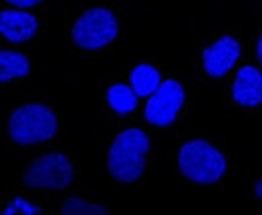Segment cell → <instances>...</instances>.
Masks as SVG:
<instances>
[{
    "instance_id": "obj_1",
    "label": "cell",
    "mask_w": 262,
    "mask_h": 215,
    "mask_svg": "<svg viewBox=\"0 0 262 215\" xmlns=\"http://www.w3.org/2000/svg\"><path fill=\"white\" fill-rule=\"evenodd\" d=\"M149 153V137L141 129L121 131L107 151V169L119 183H133L145 171V157Z\"/></svg>"
},
{
    "instance_id": "obj_2",
    "label": "cell",
    "mask_w": 262,
    "mask_h": 215,
    "mask_svg": "<svg viewBox=\"0 0 262 215\" xmlns=\"http://www.w3.org/2000/svg\"><path fill=\"white\" fill-rule=\"evenodd\" d=\"M180 173L198 185L218 183L226 173V157L206 139H190L178 151Z\"/></svg>"
},
{
    "instance_id": "obj_3",
    "label": "cell",
    "mask_w": 262,
    "mask_h": 215,
    "mask_svg": "<svg viewBox=\"0 0 262 215\" xmlns=\"http://www.w3.org/2000/svg\"><path fill=\"white\" fill-rule=\"evenodd\" d=\"M59 131V119L47 105L27 103L8 117V137L16 145H38L51 141Z\"/></svg>"
},
{
    "instance_id": "obj_4",
    "label": "cell",
    "mask_w": 262,
    "mask_h": 215,
    "mask_svg": "<svg viewBox=\"0 0 262 215\" xmlns=\"http://www.w3.org/2000/svg\"><path fill=\"white\" fill-rule=\"evenodd\" d=\"M119 25L111 10L89 8L73 25V42L83 51H99L117 38Z\"/></svg>"
},
{
    "instance_id": "obj_5",
    "label": "cell",
    "mask_w": 262,
    "mask_h": 215,
    "mask_svg": "<svg viewBox=\"0 0 262 215\" xmlns=\"http://www.w3.org/2000/svg\"><path fill=\"white\" fill-rule=\"evenodd\" d=\"M75 167L65 153H45L27 167L23 173V183L33 189L63 191L73 183Z\"/></svg>"
},
{
    "instance_id": "obj_6",
    "label": "cell",
    "mask_w": 262,
    "mask_h": 215,
    "mask_svg": "<svg viewBox=\"0 0 262 215\" xmlns=\"http://www.w3.org/2000/svg\"><path fill=\"white\" fill-rule=\"evenodd\" d=\"M186 92L176 79H167L145 103V121L156 127H169L178 119V113L184 105Z\"/></svg>"
},
{
    "instance_id": "obj_7",
    "label": "cell",
    "mask_w": 262,
    "mask_h": 215,
    "mask_svg": "<svg viewBox=\"0 0 262 215\" xmlns=\"http://www.w3.org/2000/svg\"><path fill=\"white\" fill-rule=\"evenodd\" d=\"M238 57H240V42L234 36L224 34L202 51V64L210 77L220 79L232 70Z\"/></svg>"
},
{
    "instance_id": "obj_8",
    "label": "cell",
    "mask_w": 262,
    "mask_h": 215,
    "mask_svg": "<svg viewBox=\"0 0 262 215\" xmlns=\"http://www.w3.org/2000/svg\"><path fill=\"white\" fill-rule=\"evenodd\" d=\"M232 99L240 107L262 105V70H258L252 64L240 66L232 83Z\"/></svg>"
},
{
    "instance_id": "obj_9",
    "label": "cell",
    "mask_w": 262,
    "mask_h": 215,
    "mask_svg": "<svg viewBox=\"0 0 262 215\" xmlns=\"http://www.w3.org/2000/svg\"><path fill=\"white\" fill-rule=\"evenodd\" d=\"M38 31L36 16L27 10H2L0 12V32L2 36L12 42L20 44L31 40Z\"/></svg>"
},
{
    "instance_id": "obj_10",
    "label": "cell",
    "mask_w": 262,
    "mask_h": 215,
    "mask_svg": "<svg viewBox=\"0 0 262 215\" xmlns=\"http://www.w3.org/2000/svg\"><path fill=\"white\" fill-rule=\"evenodd\" d=\"M162 75L154 64H137L133 66L129 73V85L133 91L137 92V97H151L154 92L162 87Z\"/></svg>"
},
{
    "instance_id": "obj_11",
    "label": "cell",
    "mask_w": 262,
    "mask_h": 215,
    "mask_svg": "<svg viewBox=\"0 0 262 215\" xmlns=\"http://www.w3.org/2000/svg\"><path fill=\"white\" fill-rule=\"evenodd\" d=\"M31 73V62L23 53L2 49L0 51V83L25 79Z\"/></svg>"
},
{
    "instance_id": "obj_12",
    "label": "cell",
    "mask_w": 262,
    "mask_h": 215,
    "mask_svg": "<svg viewBox=\"0 0 262 215\" xmlns=\"http://www.w3.org/2000/svg\"><path fill=\"white\" fill-rule=\"evenodd\" d=\"M105 99H107V105L117 115H129L137 107V92L133 91L131 85H123V83L111 85L105 92Z\"/></svg>"
},
{
    "instance_id": "obj_13",
    "label": "cell",
    "mask_w": 262,
    "mask_h": 215,
    "mask_svg": "<svg viewBox=\"0 0 262 215\" xmlns=\"http://www.w3.org/2000/svg\"><path fill=\"white\" fill-rule=\"evenodd\" d=\"M61 213L63 215H107L109 209L101 203H91L85 201L81 197H69L61 205Z\"/></svg>"
},
{
    "instance_id": "obj_14",
    "label": "cell",
    "mask_w": 262,
    "mask_h": 215,
    "mask_svg": "<svg viewBox=\"0 0 262 215\" xmlns=\"http://www.w3.org/2000/svg\"><path fill=\"white\" fill-rule=\"evenodd\" d=\"M10 205H14V207H20L18 211H23V213H29V215H34V213H40V207H36V205H31V203H27L25 199H20V197H16Z\"/></svg>"
},
{
    "instance_id": "obj_15",
    "label": "cell",
    "mask_w": 262,
    "mask_h": 215,
    "mask_svg": "<svg viewBox=\"0 0 262 215\" xmlns=\"http://www.w3.org/2000/svg\"><path fill=\"white\" fill-rule=\"evenodd\" d=\"M6 2H10V4H14L18 8H33V6L45 2V0H6Z\"/></svg>"
},
{
    "instance_id": "obj_16",
    "label": "cell",
    "mask_w": 262,
    "mask_h": 215,
    "mask_svg": "<svg viewBox=\"0 0 262 215\" xmlns=\"http://www.w3.org/2000/svg\"><path fill=\"white\" fill-rule=\"evenodd\" d=\"M254 195L262 201V179H258V181L254 183Z\"/></svg>"
},
{
    "instance_id": "obj_17",
    "label": "cell",
    "mask_w": 262,
    "mask_h": 215,
    "mask_svg": "<svg viewBox=\"0 0 262 215\" xmlns=\"http://www.w3.org/2000/svg\"><path fill=\"white\" fill-rule=\"evenodd\" d=\"M256 55H258V61H260V66H262V34L260 38H258V42H256Z\"/></svg>"
}]
</instances>
